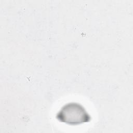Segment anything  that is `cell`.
I'll list each match as a JSON object with an SVG mask.
<instances>
[{"label":"cell","instance_id":"obj_1","mask_svg":"<svg viewBox=\"0 0 133 133\" xmlns=\"http://www.w3.org/2000/svg\"><path fill=\"white\" fill-rule=\"evenodd\" d=\"M60 122L71 125H77L90 121L91 117L84 107L76 102L65 104L56 115Z\"/></svg>","mask_w":133,"mask_h":133}]
</instances>
